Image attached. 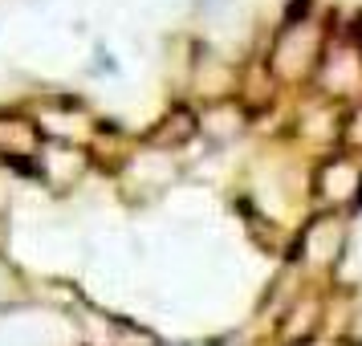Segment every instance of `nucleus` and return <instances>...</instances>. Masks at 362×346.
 <instances>
[{"mask_svg": "<svg viewBox=\"0 0 362 346\" xmlns=\"http://www.w3.org/2000/svg\"><path fill=\"white\" fill-rule=\"evenodd\" d=\"M37 151V127L29 118H0V155H33Z\"/></svg>", "mask_w": 362, "mask_h": 346, "instance_id": "f257e3e1", "label": "nucleus"}, {"mask_svg": "<svg viewBox=\"0 0 362 346\" xmlns=\"http://www.w3.org/2000/svg\"><path fill=\"white\" fill-rule=\"evenodd\" d=\"M0 245H4V224H0Z\"/></svg>", "mask_w": 362, "mask_h": 346, "instance_id": "f03ea898", "label": "nucleus"}]
</instances>
